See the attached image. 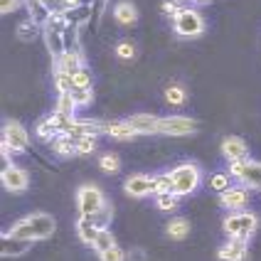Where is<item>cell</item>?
Segmentation results:
<instances>
[{
	"label": "cell",
	"instance_id": "cell-29",
	"mask_svg": "<svg viewBox=\"0 0 261 261\" xmlns=\"http://www.w3.org/2000/svg\"><path fill=\"white\" fill-rule=\"evenodd\" d=\"M165 101L170 103V106H182V103L188 101V91L182 87H177V84H170V87L165 89Z\"/></svg>",
	"mask_w": 261,
	"mask_h": 261
},
{
	"label": "cell",
	"instance_id": "cell-34",
	"mask_svg": "<svg viewBox=\"0 0 261 261\" xmlns=\"http://www.w3.org/2000/svg\"><path fill=\"white\" fill-rule=\"evenodd\" d=\"M111 219H114V210H111V204H106V207H101L96 215H91V222H94L99 229H109Z\"/></svg>",
	"mask_w": 261,
	"mask_h": 261
},
{
	"label": "cell",
	"instance_id": "cell-4",
	"mask_svg": "<svg viewBox=\"0 0 261 261\" xmlns=\"http://www.w3.org/2000/svg\"><path fill=\"white\" fill-rule=\"evenodd\" d=\"M173 30L177 37L192 40V37H200L204 32V20L195 8H182V10L173 17Z\"/></svg>",
	"mask_w": 261,
	"mask_h": 261
},
{
	"label": "cell",
	"instance_id": "cell-12",
	"mask_svg": "<svg viewBox=\"0 0 261 261\" xmlns=\"http://www.w3.org/2000/svg\"><path fill=\"white\" fill-rule=\"evenodd\" d=\"M42 40H44V47H47V52L52 55V64H55V62H59V57H62V55L67 52L62 30H55V28H49V25H42Z\"/></svg>",
	"mask_w": 261,
	"mask_h": 261
},
{
	"label": "cell",
	"instance_id": "cell-5",
	"mask_svg": "<svg viewBox=\"0 0 261 261\" xmlns=\"http://www.w3.org/2000/svg\"><path fill=\"white\" fill-rule=\"evenodd\" d=\"M106 204H109V200L103 197V192L99 185H82V188L76 190V207H79V215H82V217L96 215Z\"/></svg>",
	"mask_w": 261,
	"mask_h": 261
},
{
	"label": "cell",
	"instance_id": "cell-16",
	"mask_svg": "<svg viewBox=\"0 0 261 261\" xmlns=\"http://www.w3.org/2000/svg\"><path fill=\"white\" fill-rule=\"evenodd\" d=\"M128 123L136 128L138 136H153L160 128V118L153 116V114H136V116L128 118Z\"/></svg>",
	"mask_w": 261,
	"mask_h": 261
},
{
	"label": "cell",
	"instance_id": "cell-26",
	"mask_svg": "<svg viewBox=\"0 0 261 261\" xmlns=\"http://www.w3.org/2000/svg\"><path fill=\"white\" fill-rule=\"evenodd\" d=\"M76 103H74L72 94H57V103H55V114H59V116H67V118H76L74 114H76Z\"/></svg>",
	"mask_w": 261,
	"mask_h": 261
},
{
	"label": "cell",
	"instance_id": "cell-10",
	"mask_svg": "<svg viewBox=\"0 0 261 261\" xmlns=\"http://www.w3.org/2000/svg\"><path fill=\"white\" fill-rule=\"evenodd\" d=\"M0 180H3V188L8 190V192H13V195L25 192V190H28V185H30L28 170H22V168H17V165L5 168V170H3V175H0Z\"/></svg>",
	"mask_w": 261,
	"mask_h": 261
},
{
	"label": "cell",
	"instance_id": "cell-42",
	"mask_svg": "<svg viewBox=\"0 0 261 261\" xmlns=\"http://www.w3.org/2000/svg\"><path fill=\"white\" fill-rule=\"evenodd\" d=\"M20 8H25V0H0V13L3 15H10Z\"/></svg>",
	"mask_w": 261,
	"mask_h": 261
},
{
	"label": "cell",
	"instance_id": "cell-7",
	"mask_svg": "<svg viewBox=\"0 0 261 261\" xmlns=\"http://www.w3.org/2000/svg\"><path fill=\"white\" fill-rule=\"evenodd\" d=\"M197 130V123L188 116H165L160 118V136H170V138H182V136H192Z\"/></svg>",
	"mask_w": 261,
	"mask_h": 261
},
{
	"label": "cell",
	"instance_id": "cell-25",
	"mask_svg": "<svg viewBox=\"0 0 261 261\" xmlns=\"http://www.w3.org/2000/svg\"><path fill=\"white\" fill-rule=\"evenodd\" d=\"M57 136H62V130H59L55 116L44 118V121H40V123H37V138H42V141H49V143H52Z\"/></svg>",
	"mask_w": 261,
	"mask_h": 261
},
{
	"label": "cell",
	"instance_id": "cell-33",
	"mask_svg": "<svg viewBox=\"0 0 261 261\" xmlns=\"http://www.w3.org/2000/svg\"><path fill=\"white\" fill-rule=\"evenodd\" d=\"M114 244H116L114 234L109 232V229H99V234H96V242H94L91 247L96 249V254H101V251H106V249H111Z\"/></svg>",
	"mask_w": 261,
	"mask_h": 261
},
{
	"label": "cell",
	"instance_id": "cell-28",
	"mask_svg": "<svg viewBox=\"0 0 261 261\" xmlns=\"http://www.w3.org/2000/svg\"><path fill=\"white\" fill-rule=\"evenodd\" d=\"M155 207H158L160 212H175L180 207V195H175V192H160V195H155Z\"/></svg>",
	"mask_w": 261,
	"mask_h": 261
},
{
	"label": "cell",
	"instance_id": "cell-21",
	"mask_svg": "<svg viewBox=\"0 0 261 261\" xmlns=\"http://www.w3.org/2000/svg\"><path fill=\"white\" fill-rule=\"evenodd\" d=\"M96 234H99V227L91 222V217H82L76 219V237H79V242H84V244H94L96 242Z\"/></svg>",
	"mask_w": 261,
	"mask_h": 261
},
{
	"label": "cell",
	"instance_id": "cell-8",
	"mask_svg": "<svg viewBox=\"0 0 261 261\" xmlns=\"http://www.w3.org/2000/svg\"><path fill=\"white\" fill-rule=\"evenodd\" d=\"M3 141L8 145H13L15 153H25L30 148V133L25 130L22 123H17V121H5L3 123Z\"/></svg>",
	"mask_w": 261,
	"mask_h": 261
},
{
	"label": "cell",
	"instance_id": "cell-22",
	"mask_svg": "<svg viewBox=\"0 0 261 261\" xmlns=\"http://www.w3.org/2000/svg\"><path fill=\"white\" fill-rule=\"evenodd\" d=\"M52 150H55V155H59V158H69V155H76V143H74L72 136H67V133H62V136H57L55 141H52Z\"/></svg>",
	"mask_w": 261,
	"mask_h": 261
},
{
	"label": "cell",
	"instance_id": "cell-43",
	"mask_svg": "<svg viewBox=\"0 0 261 261\" xmlns=\"http://www.w3.org/2000/svg\"><path fill=\"white\" fill-rule=\"evenodd\" d=\"M74 84L76 87H91V72H89L87 67H82L79 72L74 74Z\"/></svg>",
	"mask_w": 261,
	"mask_h": 261
},
{
	"label": "cell",
	"instance_id": "cell-27",
	"mask_svg": "<svg viewBox=\"0 0 261 261\" xmlns=\"http://www.w3.org/2000/svg\"><path fill=\"white\" fill-rule=\"evenodd\" d=\"M165 232H168V237L170 239H185L190 234V222L182 217H175L168 222V227H165Z\"/></svg>",
	"mask_w": 261,
	"mask_h": 261
},
{
	"label": "cell",
	"instance_id": "cell-39",
	"mask_svg": "<svg viewBox=\"0 0 261 261\" xmlns=\"http://www.w3.org/2000/svg\"><path fill=\"white\" fill-rule=\"evenodd\" d=\"M153 180H155V195H160V192H173V175L170 173H160Z\"/></svg>",
	"mask_w": 261,
	"mask_h": 261
},
{
	"label": "cell",
	"instance_id": "cell-31",
	"mask_svg": "<svg viewBox=\"0 0 261 261\" xmlns=\"http://www.w3.org/2000/svg\"><path fill=\"white\" fill-rule=\"evenodd\" d=\"M62 35H64L67 52H82V49H79V28H76V25H67Z\"/></svg>",
	"mask_w": 261,
	"mask_h": 261
},
{
	"label": "cell",
	"instance_id": "cell-49",
	"mask_svg": "<svg viewBox=\"0 0 261 261\" xmlns=\"http://www.w3.org/2000/svg\"><path fill=\"white\" fill-rule=\"evenodd\" d=\"M190 3H195V5H210L212 0H190Z\"/></svg>",
	"mask_w": 261,
	"mask_h": 261
},
{
	"label": "cell",
	"instance_id": "cell-11",
	"mask_svg": "<svg viewBox=\"0 0 261 261\" xmlns=\"http://www.w3.org/2000/svg\"><path fill=\"white\" fill-rule=\"evenodd\" d=\"M249 188L247 185H232L229 190H224V192H219V202H222V207H227V210H237V212H242L244 207L249 204Z\"/></svg>",
	"mask_w": 261,
	"mask_h": 261
},
{
	"label": "cell",
	"instance_id": "cell-14",
	"mask_svg": "<svg viewBox=\"0 0 261 261\" xmlns=\"http://www.w3.org/2000/svg\"><path fill=\"white\" fill-rule=\"evenodd\" d=\"M222 155L229 160V163H234V160H247L249 158V148L242 138L229 136V138L222 141Z\"/></svg>",
	"mask_w": 261,
	"mask_h": 261
},
{
	"label": "cell",
	"instance_id": "cell-15",
	"mask_svg": "<svg viewBox=\"0 0 261 261\" xmlns=\"http://www.w3.org/2000/svg\"><path fill=\"white\" fill-rule=\"evenodd\" d=\"M82 67H87L84 64V55L82 52H64L62 57H59V62H55L52 64V72H67V74H76Z\"/></svg>",
	"mask_w": 261,
	"mask_h": 261
},
{
	"label": "cell",
	"instance_id": "cell-32",
	"mask_svg": "<svg viewBox=\"0 0 261 261\" xmlns=\"http://www.w3.org/2000/svg\"><path fill=\"white\" fill-rule=\"evenodd\" d=\"M96 138H99V136H79V138H74V143H76V155H89V153H94V150H96Z\"/></svg>",
	"mask_w": 261,
	"mask_h": 261
},
{
	"label": "cell",
	"instance_id": "cell-24",
	"mask_svg": "<svg viewBox=\"0 0 261 261\" xmlns=\"http://www.w3.org/2000/svg\"><path fill=\"white\" fill-rule=\"evenodd\" d=\"M94 17L91 13V5L89 3H82V5H74L67 10V20H69V25H76V28H82L84 22H89Z\"/></svg>",
	"mask_w": 261,
	"mask_h": 261
},
{
	"label": "cell",
	"instance_id": "cell-9",
	"mask_svg": "<svg viewBox=\"0 0 261 261\" xmlns=\"http://www.w3.org/2000/svg\"><path fill=\"white\" fill-rule=\"evenodd\" d=\"M123 190L128 197H136V200H143L148 195H155V180L150 175H130L123 182Z\"/></svg>",
	"mask_w": 261,
	"mask_h": 261
},
{
	"label": "cell",
	"instance_id": "cell-40",
	"mask_svg": "<svg viewBox=\"0 0 261 261\" xmlns=\"http://www.w3.org/2000/svg\"><path fill=\"white\" fill-rule=\"evenodd\" d=\"M99 261H126V254H123V249H118V244H114L111 249L99 254Z\"/></svg>",
	"mask_w": 261,
	"mask_h": 261
},
{
	"label": "cell",
	"instance_id": "cell-36",
	"mask_svg": "<svg viewBox=\"0 0 261 261\" xmlns=\"http://www.w3.org/2000/svg\"><path fill=\"white\" fill-rule=\"evenodd\" d=\"M37 32H40V25H37L35 20H28V22H22V25L17 28V37L25 40V42H30V40L37 37Z\"/></svg>",
	"mask_w": 261,
	"mask_h": 261
},
{
	"label": "cell",
	"instance_id": "cell-17",
	"mask_svg": "<svg viewBox=\"0 0 261 261\" xmlns=\"http://www.w3.org/2000/svg\"><path fill=\"white\" fill-rule=\"evenodd\" d=\"M103 133V123L99 121H84V118H74L67 128V136L79 138V136H101Z\"/></svg>",
	"mask_w": 261,
	"mask_h": 261
},
{
	"label": "cell",
	"instance_id": "cell-46",
	"mask_svg": "<svg viewBox=\"0 0 261 261\" xmlns=\"http://www.w3.org/2000/svg\"><path fill=\"white\" fill-rule=\"evenodd\" d=\"M42 3L52 13H67V3H64V0H42Z\"/></svg>",
	"mask_w": 261,
	"mask_h": 261
},
{
	"label": "cell",
	"instance_id": "cell-47",
	"mask_svg": "<svg viewBox=\"0 0 261 261\" xmlns=\"http://www.w3.org/2000/svg\"><path fill=\"white\" fill-rule=\"evenodd\" d=\"M126 259H128V261H145V251H143V249H133Z\"/></svg>",
	"mask_w": 261,
	"mask_h": 261
},
{
	"label": "cell",
	"instance_id": "cell-35",
	"mask_svg": "<svg viewBox=\"0 0 261 261\" xmlns=\"http://www.w3.org/2000/svg\"><path fill=\"white\" fill-rule=\"evenodd\" d=\"M72 99L76 106H89L94 101V91H91V87H74Z\"/></svg>",
	"mask_w": 261,
	"mask_h": 261
},
{
	"label": "cell",
	"instance_id": "cell-18",
	"mask_svg": "<svg viewBox=\"0 0 261 261\" xmlns=\"http://www.w3.org/2000/svg\"><path fill=\"white\" fill-rule=\"evenodd\" d=\"M30 244H32V242H28V239H20V237H13L10 232H5L3 234V256H5V259L22 256L30 249Z\"/></svg>",
	"mask_w": 261,
	"mask_h": 261
},
{
	"label": "cell",
	"instance_id": "cell-45",
	"mask_svg": "<svg viewBox=\"0 0 261 261\" xmlns=\"http://www.w3.org/2000/svg\"><path fill=\"white\" fill-rule=\"evenodd\" d=\"M180 10H182V5H180L177 0H165V3H163V13L168 15V17H175Z\"/></svg>",
	"mask_w": 261,
	"mask_h": 261
},
{
	"label": "cell",
	"instance_id": "cell-19",
	"mask_svg": "<svg viewBox=\"0 0 261 261\" xmlns=\"http://www.w3.org/2000/svg\"><path fill=\"white\" fill-rule=\"evenodd\" d=\"M103 133H109L116 141H133L138 136L128 121H109V123H103Z\"/></svg>",
	"mask_w": 261,
	"mask_h": 261
},
{
	"label": "cell",
	"instance_id": "cell-48",
	"mask_svg": "<svg viewBox=\"0 0 261 261\" xmlns=\"http://www.w3.org/2000/svg\"><path fill=\"white\" fill-rule=\"evenodd\" d=\"M64 3H67V10L74 8V5H82V0H64Z\"/></svg>",
	"mask_w": 261,
	"mask_h": 261
},
{
	"label": "cell",
	"instance_id": "cell-23",
	"mask_svg": "<svg viewBox=\"0 0 261 261\" xmlns=\"http://www.w3.org/2000/svg\"><path fill=\"white\" fill-rule=\"evenodd\" d=\"M25 10L30 13V20H35L37 25H44L49 20V15H52V10L44 5L42 0H25Z\"/></svg>",
	"mask_w": 261,
	"mask_h": 261
},
{
	"label": "cell",
	"instance_id": "cell-2",
	"mask_svg": "<svg viewBox=\"0 0 261 261\" xmlns=\"http://www.w3.org/2000/svg\"><path fill=\"white\" fill-rule=\"evenodd\" d=\"M170 175H173V192L180 197L192 195L202 182V170L195 163H180L170 170Z\"/></svg>",
	"mask_w": 261,
	"mask_h": 261
},
{
	"label": "cell",
	"instance_id": "cell-38",
	"mask_svg": "<svg viewBox=\"0 0 261 261\" xmlns=\"http://www.w3.org/2000/svg\"><path fill=\"white\" fill-rule=\"evenodd\" d=\"M99 168H101L103 173H118V168H121V163L114 153H103L101 158H99Z\"/></svg>",
	"mask_w": 261,
	"mask_h": 261
},
{
	"label": "cell",
	"instance_id": "cell-44",
	"mask_svg": "<svg viewBox=\"0 0 261 261\" xmlns=\"http://www.w3.org/2000/svg\"><path fill=\"white\" fill-rule=\"evenodd\" d=\"M89 5H91V13H94L96 22H99V20H101V15L106 13V5H109V0H91Z\"/></svg>",
	"mask_w": 261,
	"mask_h": 261
},
{
	"label": "cell",
	"instance_id": "cell-37",
	"mask_svg": "<svg viewBox=\"0 0 261 261\" xmlns=\"http://www.w3.org/2000/svg\"><path fill=\"white\" fill-rule=\"evenodd\" d=\"M210 188L217 190V192H224V190L232 188V175H224V173H217L210 177Z\"/></svg>",
	"mask_w": 261,
	"mask_h": 261
},
{
	"label": "cell",
	"instance_id": "cell-41",
	"mask_svg": "<svg viewBox=\"0 0 261 261\" xmlns=\"http://www.w3.org/2000/svg\"><path fill=\"white\" fill-rule=\"evenodd\" d=\"M116 57H118V59H133V57H136V44H130V42H118V44H116Z\"/></svg>",
	"mask_w": 261,
	"mask_h": 261
},
{
	"label": "cell",
	"instance_id": "cell-6",
	"mask_svg": "<svg viewBox=\"0 0 261 261\" xmlns=\"http://www.w3.org/2000/svg\"><path fill=\"white\" fill-rule=\"evenodd\" d=\"M229 175L249 190H261V163L259 160H234L229 163Z\"/></svg>",
	"mask_w": 261,
	"mask_h": 261
},
{
	"label": "cell",
	"instance_id": "cell-20",
	"mask_svg": "<svg viewBox=\"0 0 261 261\" xmlns=\"http://www.w3.org/2000/svg\"><path fill=\"white\" fill-rule=\"evenodd\" d=\"M114 20H116L118 25H123V28L136 25V20H138L136 5H133L130 0H121V3H116V8H114Z\"/></svg>",
	"mask_w": 261,
	"mask_h": 261
},
{
	"label": "cell",
	"instance_id": "cell-13",
	"mask_svg": "<svg viewBox=\"0 0 261 261\" xmlns=\"http://www.w3.org/2000/svg\"><path fill=\"white\" fill-rule=\"evenodd\" d=\"M247 256H249L247 242H239V239H227V242L217 249L219 261H244Z\"/></svg>",
	"mask_w": 261,
	"mask_h": 261
},
{
	"label": "cell",
	"instance_id": "cell-30",
	"mask_svg": "<svg viewBox=\"0 0 261 261\" xmlns=\"http://www.w3.org/2000/svg\"><path fill=\"white\" fill-rule=\"evenodd\" d=\"M74 76L67 72H55V89H57V94H72L74 91Z\"/></svg>",
	"mask_w": 261,
	"mask_h": 261
},
{
	"label": "cell",
	"instance_id": "cell-3",
	"mask_svg": "<svg viewBox=\"0 0 261 261\" xmlns=\"http://www.w3.org/2000/svg\"><path fill=\"white\" fill-rule=\"evenodd\" d=\"M224 232L229 239H239V242H249L251 239V234L256 232V227H259V217L254 215V212H232L229 217L224 219Z\"/></svg>",
	"mask_w": 261,
	"mask_h": 261
},
{
	"label": "cell",
	"instance_id": "cell-50",
	"mask_svg": "<svg viewBox=\"0 0 261 261\" xmlns=\"http://www.w3.org/2000/svg\"><path fill=\"white\" fill-rule=\"evenodd\" d=\"M177 3H185V0H177Z\"/></svg>",
	"mask_w": 261,
	"mask_h": 261
},
{
	"label": "cell",
	"instance_id": "cell-1",
	"mask_svg": "<svg viewBox=\"0 0 261 261\" xmlns=\"http://www.w3.org/2000/svg\"><path fill=\"white\" fill-rule=\"evenodd\" d=\"M55 219L49 217L47 212H32L28 217L17 219L8 232L13 237H20V239H28V242H40V239H47L55 234Z\"/></svg>",
	"mask_w": 261,
	"mask_h": 261
}]
</instances>
